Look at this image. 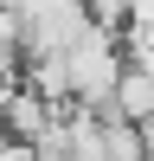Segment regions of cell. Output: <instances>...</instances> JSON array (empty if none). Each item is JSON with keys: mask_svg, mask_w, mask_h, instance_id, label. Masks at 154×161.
I'll use <instances>...</instances> for the list:
<instances>
[{"mask_svg": "<svg viewBox=\"0 0 154 161\" xmlns=\"http://www.w3.org/2000/svg\"><path fill=\"white\" fill-rule=\"evenodd\" d=\"M0 142H7V129H0Z\"/></svg>", "mask_w": 154, "mask_h": 161, "instance_id": "4", "label": "cell"}, {"mask_svg": "<svg viewBox=\"0 0 154 161\" xmlns=\"http://www.w3.org/2000/svg\"><path fill=\"white\" fill-rule=\"evenodd\" d=\"M122 71V45H116V26H84V32L64 45V77H71V103L103 116L109 84Z\"/></svg>", "mask_w": 154, "mask_h": 161, "instance_id": "1", "label": "cell"}, {"mask_svg": "<svg viewBox=\"0 0 154 161\" xmlns=\"http://www.w3.org/2000/svg\"><path fill=\"white\" fill-rule=\"evenodd\" d=\"M0 129H7V142L38 148V142H51V136H58V110H51L45 97H32L26 84H13L7 97H0Z\"/></svg>", "mask_w": 154, "mask_h": 161, "instance_id": "2", "label": "cell"}, {"mask_svg": "<svg viewBox=\"0 0 154 161\" xmlns=\"http://www.w3.org/2000/svg\"><path fill=\"white\" fill-rule=\"evenodd\" d=\"M103 116H116V123H148L154 116V64H122L116 84H109Z\"/></svg>", "mask_w": 154, "mask_h": 161, "instance_id": "3", "label": "cell"}]
</instances>
